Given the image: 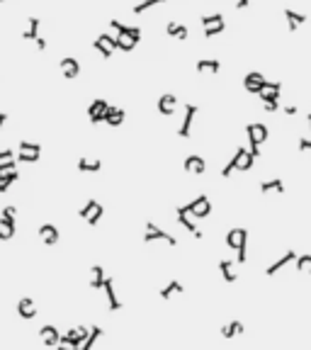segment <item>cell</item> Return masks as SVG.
Wrapping results in <instances>:
<instances>
[{"label":"cell","instance_id":"obj_1","mask_svg":"<svg viewBox=\"0 0 311 350\" xmlns=\"http://www.w3.org/2000/svg\"><path fill=\"white\" fill-rule=\"evenodd\" d=\"M253 163H256V156H253L250 151H246V148H236V151H234V158H231L229 163L224 166L221 175H224V178H229L234 170H243V173H246V170H250V168H253Z\"/></svg>","mask_w":311,"mask_h":350},{"label":"cell","instance_id":"obj_2","mask_svg":"<svg viewBox=\"0 0 311 350\" xmlns=\"http://www.w3.org/2000/svg\"><path fill=\"white\" fill-rule=\"evenodd\" d=\"M246 134H248V144H250V153L258 158L260 156V144L267 141V127L265 124H248Z\"/></svg>","mask_w":311,"mask_h":350},{"label":"cell","instance_id":"obj_3","mask_svg":"<svg viewBox=\"0 0 311 350\" xmlns=\"http://www.w3.org/2000/svg\"><path fill=\"white\" fill-rule=\"evenodd\" d=\"M185 209H187V214L195 217V219H207L211 214V202L207 195H200V197H195V202L185 204Z\"/></svg>","mask_w":311,"mask_h":350},{"label":"cell","instance_id":"obj_4","mask_svg":"<svg viewBox=\"0 0 311 350\" xmlns=\"http://www.w3.org/2000/svg\"><path fill=\"white\" fill-rule=\"evenodd\" d=\"M85 338H88V328H85V326H78V328H71L66 336H61L59 345H61V348H81Z\"/></svg>","mask_w":311,"mask_h":350},{"label":"cell","instance_id":"obj_5","mask_svg":"<svg viewBox=\"0 0 311 350\" xmlns=\"http://www.w3.org/2000/svg\"><path fill=\"white\" fill-rule=\"evenodd\" d=\"M102 212H105V209H102V204L98 202V200H88V202H85V204L81 207V212H78V217H83V219L88 221L90 226H95V224L100 221Z\"/></svg>","mask_w":311,"mask_h":350},{"label":"cell","instance_id":"obj_6","mask_svg":"<svg viewBox=\"0 0 311 350\" xmlns=\"http://www.w3.org/2000/svg\"><path fill=\"white\" fill-rule=\"evenodd\" d=\"M39 153H42V146H39V144H32V141H20L17 161H22V163H34V161H39Z\"/></svg>","mask_w":311,"mask_h":350},{"label":"cell","instance_id":"obj_7","mask_svg":"<svg viewBox=\"0 0 311 350\" xmlns=\"http://www.w3.org/2000/svg\"><path fill=\"white\" fill-rule=\"evenodd\" d=\"M165 241V243H168V246H178V239H175V236H170V234H165L163 229H158V226H156L153 221H148L146 224V236H144V241H148V243H151V241Z\"/></svg>","mask_w":311,"mask_h":350},{"label":"cell","instance_id":"obj_8","mask_svg":"<svg viewBox=\"0 0 311 350\" xmlns=\"http://www.w3.org/2000/svg\"><path fill=\"white\" fill-rule=\"evenodd\" d=\"M248 243V231L246 229H231L226 234V246L231 250H243Z\"/></svg>","mask_w":311,"mask_h":350},{"label":"cell","instance_id":"obj_9","mask_svg":"<svg viewBox=\"0 0 311 350\" xmlns=\"http://www.w3.org/2000/svg\"><path fill=\"white\" fill-rule=\"evenodd\" d=\"M95 49L100 51L105 59H110L114 51H117V37H110V34H100V37L95 39Z\"/></svg>","mask_w":311,"mask_h":350},{"label":"cell","instance_id":"obj_10","mask_svg":"<svg viewBox=\"0 0 311 350\" xmlns=\"http://www.w3.org/2000/svg\"><path fill=\"white\" fill-rule=\"evenodd\" d=\"M156 107H158V112H161L163 117H170V114L178 110V98L170 95V92H165V95H161V98L156 100Z\"/></svg>","mask_w":311,"mask_h":350},{"label":"cell","instance_id":"obj_11","mask_svg":"<svg viewBox=\"0 0 311 350\" xmlns=\"http://www.w3.org/2000/svg\"><path fill=\"white\" fill-rule=\"evenodd\" d=\"M107 110H110L107 100H95L90 107H88V117H90L92 124H98V122H105V114H107Z\"/></svg>","mask_w":311,"mask_h":350},{"label":"cell","instance_id":"obj_12","mask_svg":"<svg viewBox=\"0 0 311 350\" xmlns=\"http://www.w3.org/2000/svg\"><path fill=\"white\" fill-rule=\"evenodd\" d=\"M195 114H197V107H195V105H187V107H185L183 124H180V129H178V137H183V139H187V137H190V129H192Z\"/></svg>","mask_w":311,"mask_h":350},{"label":"cell","instance_id":"obj_13","mask_svg":"<svg viewBox=\"0 0 311 350\" xmlns=\"http://www.w3.org/2000/svg\"><path fill=\"white\" fill-rule=\"evenodd\" d=\"M39 336H42V343H44L46 348H56L59 341H61V333L56 331V326H42Z\"/></svg>","mask_w":311,"mask_h":350},{"label":"cell","instance_id":"obj_14","mask_svg":"<svg viewBox=\"0 0 311 350\" xmlns=\"http://www.w3.org/2000/svg\"><path fill=\"white\" fill-rule=\"evenodd\" d=\"M243 85H246L248 92H253V95H260L263 85H265V78H263V73H248L246 81H243Z\"/></svg>","mask_w":311,"mask_h":350},{"label":"cell","instance_id":"obj_15","mask_svg":"<svg viewBox=\"0 0 311 350\" xmlns=\"http://www.w3.org/2000/svg\"><path fill=\"white\" fill-rule=\"evenodd\" d=\"M39 236L44 241L46 246H56L59 243V229H56L54 224H42L39 226Z\"/></svg>","mask_w":311,"mask_h":350},{"label":"cell","instance_id":"obj_16","mask_svg":"<svg viewBox=\"0 0 311 350\" xmlns=\"http://www.w3.org/2000/svg\"><path fill=\"white\" fill-rule=\"evenodd\" d=\"M178 221H180V224H183L185 229H187L190 234H192L195 239H202V231L197 229V226H195V221L190 219V214H187V209H185V207H178Z\"/></svg>","mask_w":311,"mask_h":350},{"label":"cell","instance_id":"obj_17","mask_svg":"<svg viewBox=\"0 0 311 350\" xmlns=\"http://www.w3.org/2000/svg\"><path fill=\"white\" fill-rule=\"evenodd\" d=\"M110 27L117 29V34H127V37H131L134 42H139V39H141V29H139V27H129V25L119 22V20H112Z\"/></svg>","mask_w":311,"mask_h":350},{"label":"cell","instance_id":"obj_18","mask_svg":"<svg viewBox=\"0 0 311 350\" xmlns=\"http://www.w3.org/2000/svg\"><path fill=\"white\" fill-rule=\"evenodd\" d=\"M17 314L22 316V319H27L29 321V319L37 316V306H34V302H32L29 297H22V299L17 302Z\"/></svg>","mask_w":311,"mask_h":350},{"label":"cell","instance_id":"obj_19","mask_svg":"<svg viewBox=\"0 0 311 350\" xmlns=\"http://www.w3.org/2000/svg\"><path fill=\"white\" fill-rule=\"evenodd\" d=\"M185 170H187V173H195V175H202L207 170V163H204L202 156H187L185 158Z\"/></svg>","mask_w":311,"mask_h":350},{"label":"cell","instance_id":"obj_20","mask_svg":"<svg viewBox=\"0 0 311 350\" xmlns=\"http://www.w3.org/2000/svg\"><path fill=\"white\" fill-rule=\"evenodd\" d=\"M61 73H64L68 81H73V78H78V73H81V64H78L75 59H71V56H68V59H64V61H61Z\"/></svg>","mask_w":311,"mask_h":350},{"label":"cell","instance_id":"obj_21","mask_svg":"<svg viewBox=\"0 0 311 350\" xmlns=\"http://www.w3.org/2000/svg\"><path fill=\"white\" fill-rule=\"evenodd\" d=\"M197 73H207V75H214L221 71V64L219 61H214V59H202V61H197Z\"/></svg>","mask_w":311,"mask_h":350},{"label":"cell","instance_id":"obj_22","mask_svg":"<svg viewBox=\"0 0 311 350\" xmlns=\"http://www.w3.org/2000/svg\"><path fill=\"white\" fill-rule=\"evenodd\" d=\"M294 258H297V253H294V250H287V253H284V256H282L280 260H275L273 265H267L265 275H275V273H280V270H282L284 265H289V263H292Z\"/></svg>","mask_w":311,"mask_h":350},{"label":"cell","instance_id":"obj_23","mask_svg":"<svg viewBox=\"0 0 311 350\" xmlns=\"http://www.w3.org/2000/svg\"><path fill=\"white\" fill-rule=\"evenodd\" d=\"M105 292H107V304H110L112 312H117V309H122V302L117 299V292H114V282H112L110 277H105Z\"/></svg>","mask_w":311,"mask_h":350},{"label":"cell","instance_id":"obj_24","mask_svg":"<svg viewBox=\"0 0 311 350\" xmlns=\"http://www.w3.org/2000/svg\"><path fill=\"white\" fill-rule=\"evenodd\" d=\"M17 178H20V173L15 170V168H12V170H5V173H0V192H8L10 185L17 183Z\"/></svg>","mask_w":311,"mask_h":350},{"label":"cell","instance_id":"obj_25","mask_svg":"<svg viewBox=\"0 0 311 350\" xmlns=\"http://www.w3.org/2000/svg\"><path fill=\"white\" fill-rule=\"evenodd\" d=\"M165 32H168L170 37L180 39V42H183V39H187V34H190V32H187V27H185L183 22H168V27H165Z\"/></svg>","mask_w":311,"mask_h":350},{"label":"cell","instance_id":"obj_26","mask_svg":"<svg viewBox=\"0 0 311 350\" xmlns=\"http://www.w3.org/2000/svg\"><path fill=\"white\" fill-rule=\"evenodd\" d=\"M17 163V156L12 153V151H0V173H5V170H12Z\"/></svg>","mask_w":311,"mask_h":350},{"label":"cell","instance_id":"obj_27","mask_svg":"<svg viewBox=\"0 0 311 350\" xmlns=\"http://www.w3.org/2000/svg\"><path fill=\"white\" fill-rule=\"evenodd\" d=\"M100 168H102V163L98 158H81V161H78V170H81V173H98Z\"/></svg>","mask_w":311,"mask_h":350},{"label":"cell","instance_id":"obj_28","mask_svg":"<svg viewBox=\"0 0 311 350\" xmlns=\"http://www.w3.org/2000/svg\"><path fill=\"white\" fill-rule=\"evenodd\" d=\"M105 285V270L100 265H92L90 267V287L92 289H100Z\"/></svg>","mask_w":311,"mask_h":350},{"label":"cell","instance_id":"obj_29","mask_svg":"<svg viewBox=\"0 0 311 350\" xmlns=\"http://www.w3.org/2000/svg\"><path fill=\"white\" fill-rule=\"evenodd\" d=\"M284 17H287V25H289V29H297L302 22H306V15H302V12H294V10H284Z\"/></svg>","mask_w":311,"mask_h":350},{"label":"cell","instance_id":"obj_30","mask_svg":"<svg viewBox=\"0 0 311 350\" xmlns=\"http://www.w3.org/2000/svg\"><path fill=\"white\" fill-rule=\"evenodd\" d=\"M105 122L110 124V127H119L122 122H124V110H117V107H110L107 114H105Z\"/></svg>","mask_w":311,"mask_h":350},{"label":"cell","instance_id":"obj_31","mask_svg":"<svg viewBox=\"0 0 311 350\" xmlns=\"http://www.w3.org/2000/svg\"><path fill=\"white\" fill-rule=\"evenodd\" d=\"M183 292H185V287L173 280V282H168V285L161 289V299H170L173 295H183Z\"/></svg>","mask_w":311,"mask_h":350},{"label":"cell","instance_id":"obj_32","mask_svg":"<svg viewBox=\"0 0 311 350\" xmlns=\"http://www.w3.org/2000/svg\"><path fill=\"white\" fill-rule=\"evenodd\" d=\"M284 190V183L280 178H273V180H265V183L260 185V192L267 195V192H282Z\"/></svg>","mask_w":311,"mask_h":350},{"label":"cell","instance_id":"obj_33","mask_svg":"<svg viewBox=\"0 0 311 350\" xmlns=\"http://www.w3.org/2000/svg\"><path fill=\"white\" fill-rule=\"evenodd\" d=\"M241 333H243V323L241 321H231L221 328V336H224V338H234V336H241Z\"/></svg>","mask_w":311,"mask_h":350},{"label":"cell","instance_id":"obj_34","mask_svg":"<svg viewBox=\"0 0 311 350\" xmlns=\"http://www.w3.org/2000/svg\"><path fill=\"white\" fill-rule=\"evenodd\" d=\"M15 236V221L0 219V241H10Z\"/></svg>","mask_w":311,"mask_h":350},{"label":"cell","instance_id":"obj_35","mask_svg":"<svg viewBox=\"0 0 311 350\" xmlns=\"http://www.w3.org/2000/svg\"><path fill=\"white\" fill-rule=\"evenodd\" d=\"M219 270H221V277H224L226 282H236V273H234V263H231V260H221Z\"/></svg>","mask_w":311,"mask_h":350},{"label":"cell","instance_id":"obj_36","mask_svg":"<svg viewBox=\"0 0 311 350\" xmlns=\"http://www.w3.org/2000/svg\"><path fill=\"white\" fill-rule=\"evenodd\" d=\"M27 22H29V25H27V29H25L22 39H27V42L32 39V42H34V39L39 37V20H37V17H29Z\"/></svg>","mask_w":311,"mask_h":350},{"label":"cell","instance_id":"obj_37","mask_svg":"<svg viewBox=\"0 0 311 350\" xmlns=\"http://www.w3.org/2000/svg\"><path fill=\"white\" fill-rule=\"evenodd\" d=\"M100 336H102V328H100V326H92L90 331H88V338L83 341V345H81V348H83V350H90L92 345H95V341L100 338Z\"/></svg>","mask_w":311,"mask_h":350},{"label":"cell","instance_id":"obj_38","mask_svg":"<svg viewBox=\"0 0 311 350\" xmlns=\"http://www.w3.org/2000/svg\"><path fill=\"white\" fill-rule=\"evenodd\" d=\"M134 46H137V42L131 37H127V34H117V49L119 51H134Z\"/></svg>","mask_w":311,"mask_h":350},{"label":"cell","instance_id":"obj_39","mask_svg":"<svg viewBox=\"0 0 311 350\" xmlns=\"http://www.w3.org/2000/svg\"><path fill=\"white\" fill-rule=\"evenodd\" d=\"M297 270L302 275H311V256H299L297 258Z\"/></svg>","mask_w":311,"mask_h":350},{"label":"cell","instance_id":"obj_40","mask_svg":"<svg viewBox=\"0 0 311 350\" xmlns=\"http://www.w3.org/2000/svg\"><path fill=\"white\" fill-rule=\"evenodd\" d=\"M161 3H165V0H141L139 5H134V12H137V15H141V12H146V10L156 8V5H161Z\"/></svg>","mask_w":311,"mask_h":350},{"label":"cell","instance_id":"obj_41","mask_svg":"<svg viewBox=\"0 0 311 350\" xmlns=\"http://www.w3.org/2000/svg\"><path fill=\"white\" fill-rule=\"evenodd\" d=\"M224 27H226V22H217V25H209V27H204V37H207V39L217 37V34H221V32H224Z\"/></svg>","mask_w":311,"mask_h":350},{"label":"cell","instance_id":"obj_42","mask_svg":"<svg viewBox=\"0 0 311 350\" xmlns=\"http://www.w3.org/2000/svg\"><path fill=\"white\" fill-rule=\"evenodd\" d=\"M200 22L204 25V27H209V25H217V22H224V15L221 12H217V15H202Z\"/></svg>","mask_w":311,"mask_h":350},{"label":"cell","instance_id":"obj_43","mask_svg":"<svg viewBox=\"0 0 311 350\" xmlns=\"http://www.w3.org/2000/svg\"><path fill=\"white\" fill-rule=\"evenodd\" d=\"M15 214H17V207H12V204H8V207H3V219L15 221Z\"/></svg>","mask_w":311,"mask_h":350},{"label":"cell","instance_id":"obj_44","mask_svg":"<svg viewBox=\"0 0 311 350\" xmlns=\"http://www.w3.org/2000/svg\"><path fill=\"white\" fill-rule=\"evenodd\" d=\"M277 107H280V102L273 100V102H263V110L265 112H277Z\"/></svg>","mask_w":311,"mask_h":350},{"label":"cell","instance_id":"obj_45","mask_svg":"<svg viewBox=\"0 0 311 350\" xmlns=\"http://www.w3.org/2000/svg\"><path fill=\"white\" fill-rule=\"evenodd\" d=\"M299 148L302 151H311V139H299Z\"/></svg>","mask_w":311,"mask_h":350},{"label":"cell","instance_id":"obj_46","mask_svg":"<svg viewBox=\"0 0 311 350\" xmlns=\"http://www.w3.org/2000/svg\"><path fill=\"white\" fill-rule=\"evenodd\" d=\"M34 44H37V49H39V51H44V49H46V39L37 37V39H34Z\"/></svg>","mask_w":311,"mask_h":350},{"label":"cell","instance_id":"obj_47","mask_svg":"<svg viewBox=\"0 0 311 350\" xmlns=\"http://www.w3.org/2000/svg\"><path fill=\"white\" fill-rule=\"evenodd\" d=\"M284 114L294 117V114H297V107H294V105H287V107H284Z\"/></svg>","mask_w":311,"mask_h":350},{"label":"cell","instance_id":"obj_48","mask_svg":"<svg viewBox=\"0 0 311 350\" xmlns=\"http://www.w3.org/2000/svg\"><path fill=\"white\" fill-rule=\"evenodd\" d=\"M234 5H236V8H241V10H246L248 8V0H234Z\"/></svg>","mask_w":311,"mask_h":350},{"label":"cell","instance_id":"obj_49","mask_svg":"<svg viewBox=\"0 0 311 350\" xmlns=\"http://www.w3.org/2000/svg\"><path fill=\"white\" fill-rule=\"evenodd\" d=\"M5 120H8V114H5V112H0V131H3V127H5Z\"/></svg>","mask_w":311,"mask_h":350},{"label":"cell","instance_id":"obj_50","mask_svg":"<svg viewBox=\"0 0 311 350\" xmlns=\"http://www.w3.org/2000/svg\"><path fill=\"white\" fill-rule=\"evenodd\" d=\"M309 127H311V112H309Z\"/></svg>","mask_w":311,"mask_h":350},{"label":"cell","instance_id":"obj_51","mask_svg":"<svg viewBox=\"0 0 311 350\" xmlns=\"http://www.w3.org/2000/svg\"><path fill=\"white\" fill-rule=\"evenodd\" d=\"M0 3H5V0H0Z\"/></svg>","mask_w":311,"mask_h":350}]
</instances>
